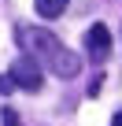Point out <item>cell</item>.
<instances>
[{
    "instance_id": "1",
    "label": "cell",
    "mask_w": 122,
    "mask_h": 126,
    "mask_svg": "<svg viewBox=\"0 0 122 126\" xmlns=\"http://www.w3.org/2000/svg\"><path fill=\"white\" fill-rule=\"evenodd\" d=\"M15 41H19V48H22L26 56H33V59L41 63V71H48V74H55V78H78L81 56L70 52L52 30H44V26H19V30H15Z\"/></svg>"
},
{
    "instance_id": "2",
    "label": "cell",
    "mask_w": 122,
    "mask_h": 126,
    "mask_svg": "<svg viewBox=\"0 0 122 126\" xmlns=\"http://www.w3.org/2000/svg\"><path fill=\"white\" fill-rule=\"evenodd\" d=\"M11 82H15V89H26V93H37L41 85H44V71H41V63L33 59V56H19L15 63H11Z\"/></svg>"
},
{
    "instance_id": "3",
    "label": "cell",
    "mask_w": 122,
    "mask_h": 126,
    "mask_svg": "<svg viewBox=\"0 0 122 126\" xmlns=\"http://www.w3.org/2000/svg\"><path fill=\"white\" fill-rule=\"evenodd\" d=\"M111 48H115L111 30H107L104 22H93V26H89V33H85V56H89L93 63H104V59L111 56Z\"/></svg>"
},
{
    "instance_id": "4",
    "label": "cell",
    "mask_w": 122,
    "mask_h": 126,
    "mask_svg": "<svg viewBox=\"0 0 122 126\" xmlns=\"http://www.w3.org/2000/svg\"><path fill=\"white\" fill-rule=\"evenodd\" d=\"M67 4H70V0H33V8H37L41 19H59L67 11Z\"/></svg>"
},
{
    "instance_id": "5",
    "label": "cell",
    "mask_w": 122,
    "mask_h": 126,
    "mask_svg": "<svg viewBox=\"0 0 122 126\" xmlns=\"http://www.w3.org/2000/svg\"><path fill=\"white\" fill-rule=\"evenodd\" d=\"M0 119H4V126H22V122H19V111H15V108H4V111H0Z\"/></svg>"
},
{
    "instance_id": "6",
    "label": "cell",
    "mask_w": 122,
    "mask_h": 126,
    "mask_svg": "<svg viewBox=\"0 0 122 126\" xmlns=\"http://www.w3.org/2000/svg\"><path fill=\"white\" fill-rule=\"evenodd\" d=\"M15 89V82H11V74H0V96H8Z\"/></svg>"
},
{
    "instance_id": "7",
    "label": "cell",
    "mask_w": 122,
    "mask_h": 126,
    "mask_svg": "<svg viewBox=\"0 0 122 126\" xmlns=\"http://www.w3.org/2000/svg\"><path fill=\"white\" fill-rule=\"evenodd\" d=\"M111 126H122V108L115 111V119H111Z\"/></svg>"
}]
</instances>
